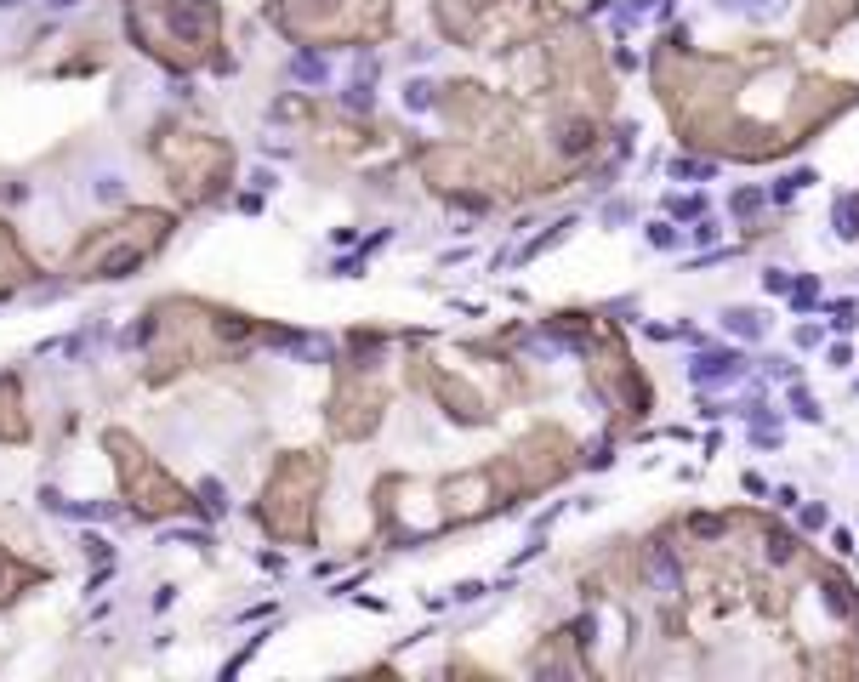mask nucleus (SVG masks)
<instances>
[{"instance_id":"f257e3e1","label":"nucleus","mask_w":859,"mask_h":682,"mask_svg":"<svg viewBox=\"0 0 859 682\" xmlns=\"http://www.w3.org/2000/svg\"><path fill=\"white\" fill-rule=\"evenodd\" d=\"M143 347V381H176L188 370H211V364L239 359L256 341H279V330L245 319L234 307H216L206 296H160L143 313V324L131 330Z\"/></svg>"},{"instance_id":"f03ea898","label":"nucleus","mask_w":859,"mask_h":682,"mask_svg":"<svg viewBox=\"0 0 859 682\" xmlns=\"http://www.w3.org/2000/svg\"><path fill=\"white\" fill-rule=\"evenodd\" d=\"M126 29L143 58H154L171 74L228 68L223 51V6L216 0H131Z\"/></svg>"},{"instance_id":"7ed1b4c3","label":"nucleus","mask_w":859,"mask_h":682,"mask_svg":"<svg viewBox=\"0 0 859 682\" xmlns=\"http://www.w3.org/2000/svg\"><path fill=\"white\" fill-rule=\"evenodd\" d=\"M148 159L160 166L166 188L188 205V211L216 205L228 194V182H234V143L216 136V131H206V126H183V120L154 126V136H148Z\"/></svg>"},{"instance_id":"20e7f679","label":"nucleus","mask_w":859,"mask_h":682,"mask_svg":"<svg viewBox=\"0 0 859 682\" xmlns=\"http://www.w3.org/2000/svg\"><path fill=\"white\" fill-rule=\"evenodd\" d=\"M171 228H176L171 211H154V205H143V211H126V216H114V222L91 228V234L69 251L63 273H69V279H80V284L131 279L137 267H148L160 251H166Z\"/></svg>"},{"instance_id":"39448f33","label":"nucleus","mask_w":859,"mask_h":682,"mask_svg":"<svg viewBox=\"0 0 859 682\" xmlns=\"http://www.w3.org/2000/svg\"><path fill=\"white\" fill-rule=\"evenodd\" d=\"M103 449L108 461H114V477H120V500H126L131 512L143 517V523H160V517H188L199 507L194 489L183 484V477L166 472V461L148 449L137 432L126 427H108L103 432Z\"/></svg>"},{"instance_id":"423d86ee","label":"nucleus","mask_w":859,"mask_h":682,"mask_svg":"<svg viewBox=\"0 0 859 682\" xmlns=\"http://www.w3.org/2000/svg\"><path fill=\"white\" fill-rule=\"evenodd\" d=\"M274 29L285 40H302V46H319V40H364L381 29V0H279L268 6Z\"/></svg>"},{"instance_id":"0eeeda50","label":"nucleus","mask_w":859,"mask_h":682,"mask_svg":"<svg viewBox=\"0 0 859 682\" xmlns=\"http://www.w3.org/2000/svg\"><path fill=\"white\" fill-rule=\"evenodd\" d=\"M324 467L313 455H285L262 484V500H256V517L274 540H308V512L313 495H319Z\"/></svg>"},{"instance_id":"6e6552de","label":"nucleus","mask_w":859,"mask_h":682,"mask_svg":"<svg viewBox=\"0 0 859 682\" xmlns=\"http://www.w3.org/2000/svg\"><path fill=\"white\" fill-rule=\"evenodd\" d=\"M35 279H40L35 256L18 244L12 222H0V296H6V291H23V284H35Z\"/></svg>"},{"instance_id":"1a4fd4ad","label":"nucleus","mask_w":859,"mask_h":682,"mask_svg":"<svg viewBox=\"0 0 859 682\" xmlns=\"http://www.w3.org/2000/svg\"><path fill=\"white\" fill-rule=\"evenodd\" d=\"M29 438H35V421L23 409L18 376H0V444H29Z\"/></svg>"},{"instance_id":"9d476101","label":"nucleus","mask_w":859,"mask_h":682,"mask_svg":"<svg viewBox=\"0 0 859 682\" xmlns=\"http://www.w3.org/2000/svg\"><path fill=\"white\" fill-rule=\"evenodd\" d=\"M46 580V569L29 563V557H18L12 546H0V608L6 603H18L23 592H35V585Z\"/></svg>"},{"instance_id":"9b49d317","label":"nucleus","mask_w":859,"mask_h":682,"mask_svg":"<svg viewBox=\"0 0 859 682\" xmlns=\"http://www.w3.org/2000/svg\"><path fill=\"white\" fill-rule=\"evenodd\" d=\"M689 376L694 381H700V387H712V381H740L746 376V359H740V353H700V359H694L689 364Z\"/></svg>"},{"instance_id":"f8f14e48","label":"nucleus","mask_w":859,"mask_h":682,"mask_svg":"<svg viewBox=\"0 0 859 682\" xmlns=\"http://www.w3.org/2000/svg\"><path fill=\"white\" fill-rule=\"evenodd\" d=\"M592 148H597L592 120H564V126H558V154L564 159H581V154H592Z\"/></svg>"},{"instance_id":"ddd939ff","label":"nucleus","mask_w":859,"mask_h":682,"mask_svg":"<svg viewBox=\"0 0 859 682\" xmlns=\"http://www.w3.org/2000/svg\"><path fill=\"white\" fill-rule=\"evenodd\" d=\"M831 222H837L842 239H859V194H842L837 211H831Z\"/></svg>"},{"instance_id":"4468645a","label":"nucleus","mask_w":859,"mask_h":682,"mask_svg":"<svg viewBox=\"0 0 859 682\" xmlns=\"http://www.w3.org/2000/svg\"><path fill=\"white\" fill-rule=\"evenodd\" d=\"M654 585H660V592H677V557L666 552V546L654 552Z\"/></svg>"},{"instance_id":"2eb2a0df","label":"nucleus","mask_w":859,"mask_h":682,"mask_svg":"<svg viewBox=\"0 0 859 682\" xmlns=\"http://www.w3.org/2000/svg\"><path fill=\"white\" fill-rule=\"evenodd\" d=\"M722 324H729L734 336H746V341H757V336H762V319H757V313H746V307H740V313H729Z\"/></svg>"},{"instance_id":"dca6fc26","label":"nucleus","mask_w":859,"mask_h":682,"mask_svg":"<svg viewBox=\"0 0 859 682\" xmlns=\"http://www.w3.org/2000/svg\"><path fill=\"white\" fill-rule=\"evenodd\" d=\"M672 176H677V182H706L712 166H706V159H672Z\"/></svg>"},{"instance_id":"f3484780","label":"nucleus","mask_w":859,"mask_h":682,"mask_svg":"<svg viewBox=\"0 0 859 682\" xmlns=\"http://www.w3.org/2000/svg\"><path fill=\"white\" fill-rule=\"evenodd\" d=\"M762 199H769L762 188H740V194H734L729 205H734V216H752V211H762Z\"/></svg>"},{"instance_id":"a211bd4d","label":"nucleus","mask_w":859,"mask_h":682,"mask_svg":"<svg viewBox=\"0 0 859 682\" xmlns=\"http://www.w3.org/2000/svg\"><path fill=\"white\" fill-rule=\"evenodd\" d=\"M649 244H660V251H672V244H677V228H672V222H649Z\"/></svg>"},{"instance_id":"6ab92c4d","label":"nucleus","mask_w":859,"mask_h":682,"mask_svg":"<svg viewBox=\"0 0 859 682\" xmlns=\"http://www.w3.org/2000/svg\"><path fill=\"white\" fill-rule=\"evenodd\" d=\"M791 535H769V563H791Z\"/></svg>"},{"instance_id":"aec40b11","label":"nucleus","mask_w":859,"mask_h":682,"mask_svg":"<svg viewBox=\"0 0 859 682\" xmlns=\"http://www.w3.org/2000/svg\"><path fill=\"white\" fill-rule=\"evenodd\" d=\"M791 302H797V307H814V302H820V284H814V279H802L797 291H791Z\"/></svg>"},{"instance_id":"412c9836","label":"nucleus","mask_w":859,"mask_h":682,"mask_svg":"<svg viewBox=\"0 0 859 682\" xmlns=\"http://www.w3.org/2000/svg\"><path fill=\"white\" fill-rule=\"evenodd\" d=\"M762 291H769V296H785V291H791V279H785L780 267H769V273H762Z\"/></svg>"},{"instance_id":"4be33fe9","label":"nucleus","mask_w":859,"mask_h":682,"mask_svg":"<svg viewBox=\"0 0 859 682\" xmlns=\"http://www.w3.org/2000/svg\"><path fill=\"white\" fill-rule=\"evenodd\" d=\"M791 404H797V415H802V421H820V404H814V399H808V392H802V387L791 392Z\"/></svg>"},{"instance_id":"5701e85b","label":"nucleus","mask_w":859,"mask_h":682,"mask_svg":"<svg viewBox=\"0 0 859 682\" xmlns=\"http://www.w3.org/2000/svg\"><path fill=\"white\" fill-rule=\"evenodd\" d=\"M700 211H706V205H700V199H683V194H677V199H672V216H694V222H700Z\"/></svg>"},{"instance_id":"b1692460","label":"nucleus","mask_w":859,"mask_h":682,"mask_svg":"<svg viewBox=\"0 0 859 682\" xmlns=\"http://www.w3.org/2000/svg\"><path fill=\"white\" fill-rule=\"evenodd\" d=\"M825 603H831V614H848L854 608L848 597H842V585H825Z\"/></svg>"},{"instance_id":"393cba45","label":"nucleus","mask_w":859,"mask_h":682,"mask_svg":"<svg viewBox=\"0 0 859 682\" xmlns=\"http://www.w3.org/2000/svg\"><path fill=\"white\" fill-rule=\"evenodd\" d=\"M802 529H825V507H802Z\"/></svg>"},{"instance_id":"a878e982","label":"nucleus","mask_w":859,"mask_h":682,"mask_svg":"<svg viewBox=\"0 0 859 682\" xmlns=\"http://www.w3.org/2000/svg\"><path fill=\"white\" fill-rule=\"evenodd\" d=\"M797 347H820V330H814V324H797Z\"/></svg>"}]
</instances>
